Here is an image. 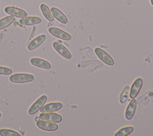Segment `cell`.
<instances>
[{
  "mask_svg": "<svg viewBox=\"0 0 153 136\" xmlns=\"http://www.w3.org/2000/svg\"><path fill=\"white\" fill-rule=\"evenodd\" d=\"M1 113H0V118H1Z\"/></svg>",
  "mask_w": 153,
  "mask_h": 136,
  "instance_id": "cb8c5ba5",
  "label": "cell"
},
{
  "mask_svg": "<svg viewBox=\"0 0 153 136\" xmlns=\"http://www.w3.org/2000/svg\"><path fill=\"white\" fill-rule=\"evenodd\" d=\"M46 35L45 34H41L40 35L36 37L35 38H33L32 41L29 42L27 46V49L31 51L38 48L44 41Z\"/></svg>",
  "mask_w": 153,
  "mask_h": 136,
  "instance_id": "7c38bea8",
  "label": "cell"
},
{
  "mask_svg": "<svg viewBox=\"0 0 153 136\" xmlns=\"http://www.w3.org/2000/svg\"><path fill=\"white\" fill-rule=\"evenodd\" d=\"M137 107V102L134 98L131 99V100L129 102L128 105L126 107L125 111V118L127 120H130L133 117Z\"/></svg>",
  "mask_w": 153,
  "mask_h": 136,
  "instance_id": "8fae6325",
  "label": "cell"
},
{
  "mask_svg": "<svg viewBox=\"0 0 153 136\" xmlns=\"http://www.w3.org/2000/svg\"><path fill=\"white\" fill-rule=\"evenodd\" d=\"M143 84V80L140 77L137 78L131 84L130 89V98L131 99L135 98L138 95Z\"/></svg>",
  "mask_w": 153,
  "mask_h": 136,
  "instance_id": "ba28073f",
  "label": "cell"
},
{
  "mask_svg": "<svg viewBox=\"0 0 153 136\" xmlns=\"http://www.w3.org/2000/svg\"><path fill=\"white\" fill-rule=\"evenodd\" d=\"M47 99V96L45 95H42L30 107L28 110V114L30 115H33L37 113L41 107L44 105Z\"/></svg>",
  "mask_w": 153,
  "mask_h": 136,
  "instance_id": "3957f363",
  "label": "cell"
},
{
  "mask_svg": "<svg viewBox=\"0 0 153 136\" xmlns=\"http://www.w3.org/2000/svg\"><path fill=\"white\" fill-rule=\"evenodd\" d=\"M94 52L97 56L105 64L112 66L114 64V61L112 58L105 51L99 47H96L94 49Z\"/></svg>",
  "mask_w": 153,
  "mask_h": 136,
  "instance_id": "7a4b0ae2",
  "label": "cell"
},
{
  "mask_svg": "<svg viewBox=\"0 0 153 136\" xmlns=\"http://www.w3.org/2000/svg\"><path fill=\"white\" fill-rule=\"evenodd\" d=\"M150 1H151V5L153 6V0H150Z\"/></svg>",
  "mask_w": 153,
  "mask_h": 136,
  "instance_id": "603a6c76",
  "label": "cell"
},
{
  "mask_svg": "<svg viewBox=\"0 0 153 136\" xmlns=\"http://www.w3.org/2000/svg\"><path fill=\"white\" fill-rule=\"evenodd\" d=\"M39 117L41 120L54 123H59L62 120V117L60 114L53 112L41 113L39 114Z\"/></svg>",
  "mask_w": 153,
  "mask_h": 136,
  "instance_id": "5b68a950",
  "label": "cell"
},
{
  "mask_svg": "<svg viewBox=\"0 0 153 136\" xmlns=\"http://www.w3.org/2000/svg\"><path fill=\"white\" fill-rule=\"evenodd\" d=\"M40 9L42 14L47 20L50 22H53L54 20V17L53 16L50 10L47 5L45 4H41L40 5Z\"/></svg>",
  "mask_w": 153,
  "mask_h": 136,
  "instance_id": "2e32d148",
  "label": "cell"
},
{
  "mask_svg": "<svg viewBox=\"0 0 153 136\" xmlns=\"http://www.w3.org/2000/svg\"><path fill=\"white\" fill-rule=\"evenodd\" d=\"M63 107V105L60 102H50L47 104L43 105L39 110L41 113H48L54 112L59 110Z\"/></svg>",
  "mask_w": 153,
  "mask_h": 136,
  "instance_id": "30bf717a",
  "label": "cell"
},
{
  "mask_svg": "<svg viewBox=\"0 0 153 136\" xmlns=\"http://www.w3.org/2000/svg\"><path fill=\"white\" fill-rule=\"evenodd\" d=\"M133 131V127L131 126H124L120 129L114 134L115 136H127L130 134Z\"/></svg>",
  "mask_w": 153,
  "mask_h": 136,
  "instance_id": "d6986e66",
  "label": "cell"
},
{
  "mask_svg": "<svg viewBox=\"0 0 153 136\" xmlns=\"http://www.w3.org/2000/svg\"><path fill=\"white\" fill-rule=\"evenodd\" d=\"M48 32L53 36L63 40L66 41H69L71 39V36L68 32L55 27H50L48 28Z\"/></svg>",
  "mask_w": 153,
  "mask_h": 136,
  "instance_id": "277c9868",
  "label": "cell"
},
{
  "mask_svg": "<svg viewBox=\"0 0 153 136\" xmlns=\"http://www.w3.org/2000/svg\"><path fill=\"white\" fill-rule=\"evenodd\" d=\"M36 125L41 129L47 131H54L58 129V125L57 124H56V123L51 122L44 120L37 121Z\"/></svg>",
  "mask_w": 153,
  "mask_h": 136,
  "instance_id": "9c48e42d",
  "label": "cell"
},
{
  "mask_svg": "<svg viewBox=\"0 0 153 136\" xmlns=\"http://www.w3.org/2000/svg\"><path fill=\"white\" fill-rule=\"evenodd\" d=\"M41 22V19L39 17L36 16H29L24 18H22L19 20V23L21 25L26 26H30L39 24Z\"/></svg>",
  "mask_w": 153,
  "mask_h": 136,
  "instance_id": "5bb4252c",
  "label": "cell"
},
{
  "mask_svg": "<svg viewBox=\"0 0 153 136\" xmlns=\"http://www.w3.org/2000/svg\"><path fill=\"white\" fill-rule=\"evenodd\" d=\"M53 16L59 22L63 24H66L68 22L66 16L58 8L56 7H51L50 9Z\"/></svg>",
  "mask_w": 153,
  "mask_h": 136,
  "instance_id": "9a60e30c",
  "label": "cell"
},
{
  "mask_svg": "<svg viewBox=\"0 0 153 136\" xmlns=\"http://www.w3.org/2000/svg\"><path fill=\"white\" fill-rule=\"evenodd\" d=\"M53 47L54 50L62 57L66 59H71L72 55L70 52L61 43L57 41H54L53 43Z\"/></svg>",
  "mask_w": 153,
  "mask_h": 136,
  "instance_id": "52a82bcc",
  "label": "cell"
},
{
  "mask_svg": "<svg viewBox=\"0 0 153 136\" xmlns=\"http://www.w3.org/2000/svg\"><path fill=\"white\" fill-rule=\"evenodd\" d=\"M130 87L128 85H126L122 92L120 93V98H119V101L120 104H124L128 99L129 95H130Z\"/></svg>",
  "mask_w": 153,
  "mask_h": 136,
  "instance_id": "e0dca14e",
  "label": "cell"
},
{
  "mask_svg": "<svg viewBox=\"0 0 153 136\" xmlns=\"http://www.w3.org/2000/svg\"><path fill=\"white\" fill-rule=\"evenodd\" d=\"M4 11L10 15L19 18H24L27 16V13L23 10L13 6L6 7L4 8Z\"/></svg>",
  "mask_w": 153,
  "mask_h": 136,
  "instance_id": "8992f818",
  "label": "cell"
},
{
  "mask_svg": "<svg viewBox=\"0 0 153 136\" xmlns=\"http://www.w3.org/2000/svg\"><path fill=\"white\" fill-rule=\"evenodd\" d=\"M34 80V76L27 73H16L11 75L9 77V80L15 83H25L31 82Z\"/></svg>",
  "mask_w": 153,
  "mask_h": 136,
  "instance_id": "6da1fadb",
  "label": "cell"
},
{
  "mask_svg": "<svg viewBox=\"0 0 153 136\" xmlns=\"http://www.w3.org/2000/svg\"><path fill=\"white\" fill-rule=\"evenodd\" d=\"M0 135L1 136H20L21 134L19 132L9 129H1Z\"/></svg>",
  "mask_w": 153,
  "mask_h": 136,
  "instance_id": "ffe728a7",
  "label": "cell"
},
{
  "mask_svg": "<svg viewBox=\"0 0 153 136\" xmlns=\"http://www.w3.org/2000/svg\"><path fill=\"white\" fill-rule=\"evenodd\" d=\"M30 62L32 65L40 68L49 69L51 67V64L48 61L41 58H31L30 60Z\"/></svg>",
  "mask_w": 153,
  "mask_h": 136,
  "instance_id": "4fadbf2b",
  "label": "cell"
},
{
  "mask_svg": "<svg viewBox=\"0 0 153 136\" xmlns=\"http://www.w3.org/2000/svg\"><path fill=\"white\" fill-rule=\"evenodd\" d=\"M14 17L11 15L5 16L0 19V30L9 26L14 22Z\"/></svg>",
  "mask_w": 153,
  "mask_h": 136,
  "instance_id": "ac0fdd59",
  "label": "cell"
},
{
  "mask_svg": "<svg viewBox=\"0 0 153 136\" xmlns=\"http://www.w3.org/2000/svg\"><path fill=\"white\" fill-rule=\"evenodd\" d=\"M39 119H40V118H39V117H38V116H36V117H35V121H36V122H37V121H38V120H39Z\"/></svg>",
  "mask_w": 153,
  "mask_h": 136,
  "instance_id": "7402d4cb",
  "label": "cell"
},
{
  "mask_svg": "<svg viewBox=\"0 0 153 136\" xmlns=\"http://www.w3.org/2000/svg\"><path fill=\"white\" fill-rule=\"evenodd\" d=\"M12 72L13 71L11 68L0 66V75H11Z\"/></svg>",
  "mask_w": 153,
  "mask_h": 136,
  "instance_id": "44dd1931",
  "label": "cell"
}]
</instances>
